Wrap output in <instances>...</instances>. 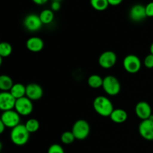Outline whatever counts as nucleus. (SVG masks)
I'll list each match as a JSON object with an SVG mask.
<instances>
[{
    "label": "nucleus",
    "instance_id": "obj_1",
    "mask_svg": "<svg viewBox=\"0 0 153 153\" xmlns=\"http://www.w3.org/2000/svg\"><path fill=\"white\" fill-rule=\"evenodd\" d=\"M93 107L94 111L102 117H110L114 108L113 103L108 97L104 96H99L96 97L93 102Z\"/></svg>",
    "mask_w": 153,
    "mask_h": 153
},
{
    "label": "nucleus",
    "instance_id": "obj_2",
    "mask_svg": "<svg viewBox=\"0 0 153 153\" xmlns=\"http://www.w3.org/2000/svg\"><path fill=\"white\" fill-rule=\"evenodd\" d=\"M10 137L13 144L21 146L28 143L30 137V133L28 132L24 124H19L17 126L12 128Z\"/></svg>",
    "mask_w": 153,
    "mask_h": 153
},
{
    "label": "nucleus",
    "instance_id": "obj_3",
    "mask_svg": "<svg viewBox=\"0 0 153 153\" xmlns=\"http://www.w3.org/2000/svg\"><path fill=\"white\" fill-rule=\"evenodd\" d=\"M72 132L74 134L76 140H85L89 136L91 132V126L85 120H78L73 124Z\"/></svg>",
    "mask_w": 153,
    "mask_h": 153
},
{
    "label": "nucleus",
    "instance_id": "obj_4",
    "mask_svg": "<svg viewBox=\"0 0 153 153\" xmlns=\"http://www.w3.org/2000/svg\"><path fill=\"white\" fill-rule=\"evenodd\" d=\"M102 88L108 95L117 96L120 92V82L115 76L109 75L103 79Z\"/></svg>",
    "mask_w": 153,
    "mask_h": 153
},
{
    "label": "nucleus",
    "instance_id": "obj_5",
    "mask_svg": "<svg viewBox=\"0 0 153 153\" xmlns=\"http://www.w3.org/2000/svg\"><path fill=\"white\" fill-rule=\"evenodd\" d=\"M123 66L127 73L134 74L140 71L141 68V61L137 55L130 54L124 58Z\"/></svg>",
    "mask_w": 153,
    "mask_h": 153
},
{
    "label": "nucleus",
    "instance_id": "obj_6",
    "mask_svg": "<svg viewBox=\"0 0 153 153\" xmlns=\"http://www.w3.org/2000/svg\"><path fill=\"white\" fill-rule=\"evenodd\" d=\"M0 121L2 122L7 128H13L20 124V115L16 111H6L1 114Z\"/></svg>",
    "mask_w": 153,
    "mask_h": 153
},
{
    "label": "nucleus",
    "instance_id": "obj_7",
    "mask_svg": "<svg viewBox=\"0 0 153 153\" xmlns=\"http://www.w3.org/2000/svg\"><path fill=\"white\" fill-rule=\"evenodd\" d=\"M14 109L19 115L28 116L33 111L32 101L27 97L18 99V100H16Z\"/></svg>",
    "mask_w": 153,
    "mask_h": 153
},
{
    "label": "nucleus",
    "instance_id": "obj_8",
    "mask_svg": "<svg viewBox=\"0 0 153 153\" xmlns=\"http://www.w3.org/2000/svg\"><path fill=\"white\" fill-rule=\"evenodd\" d=\"M116 53L113 51H105L99 57L98 62L101 67L104 69L112 68L117 63Z\"/></svg>",
    "mask_w": 153,
    "mask_h": 153
},
{
    "label": "nucleus",
    "instance_id": "obj_9",
    "mask_svg": "<svg viewBox=\"0 0 153 153\" xmlns=\"http://www.w3.org/2000/svg\"><path fill=\"white\" fill-rule=\"evenodd\" d=\"M23 25L28 31L34 32L37 31L43 26V22L40 20L39 15L34 13H30L27 15L23 21Z\"/></svg>",
    "mask_w": 153,
    "mask_h": 153
},
{
    "label": "nucleus",
    "instance_id": "obj_10",
    "mask_svg": "<svg viewBox=\"0 0 153 153\" xmlns=\"http://www.w3.org/2000/svg\"><path fill=\"white\" fill-rule=\"evenodd\" d=\"M16 99L10 94V91L0 93V109L2 111L13 110L15 108Z\"/></svg>",
    "mask_w": 153,
    "mask_h": 153
},
{
    "label": "nucleus",
    "instance_id": "obj_11",
    "mask_svg": "<svg viewBox=\"0 0 153 153\" xmlns=\"http://www.w3.org/2000/svg\"><path fill=\"white\" fill-rule=\"evenodd\" d=\"M140 135L146 140H153V120L150 119L142 120L138 126Z\"/></svg>",
    "mask_w": 153,
    "mask_h": 153
},
{
    "label": "nucleus",
    "instance_id": "obj_12",
    "mask_svg": "<svg viewBox=\"0 0 153 153\" xmlns=\"http://www.w3.org/2000/svg\"><path fill=\"white\" fill-rule=\"evenodd\" d=\"M135 114L141 120L149 119L152 115V108L150 105L145 101H140L137 103L134 108Z\"/></svg>",
    "mask_w": 153,
    "mask_h": 153
},
{
    "label": "nucleus",
    "instance_id": "obj_13",
    "mask_svg": "<svg viewBox=\"0 0 153 153\" xmlns=\"http://www.w3.org/2000/svg\"><path fill=\"white\" fill-rule=\"evenodd\" d=\"M43 95V90L40 85L37 83H30L26 86V95L31 101L40 100Z\"/></svg>",
    "mask_w": 153,
    "mask_h": 153
},
{
    "label": "nucleus",
    "instance_id": "obj_14",
    "mask_svg": "<svg viewBox=\"0 0 153 153\" xmlns=\"http://www.w3.org/2000/svg\"><path fill=\"white\" fill-rule=\"evenodd\" d=\"M129 17L134 22H140L146 19L147 16L145 6L140 4L133 5L129 10Z\"/></svg>",
    "mask_w": 153,
    "mask_h": 153
},
{
    "label": "nucleus",
    "instance_id": "obj_15",
    "mask_svg": "<svg viewBox=\"0 0 153 153\" xmlns=\"http://www.w3.org/2000/svg\"><path fill=\"white\" fill-rule=\"evenodd\" d=\"M44 47V42L40 37H31L26 41V48L31 52H39Z\"/></svg>",
    "mask_w": 153,
    "mask_h": 153
},
{
    "label": "nucleus",
    "instance_id": "obj_16",
    "mask_svg": "<svg viewBox=\"0 0 153 153\" xmlns=\"http://www.w3.org/2000/svg\"><path fill=\"white\" fill-rule=\"evenodd\" d=\"M109 117L115 123H123L128 119V114L123 109L117 108L113 111Z\"/></svg>",
    "mask_w": 153,
    "mask_h": 153
},
{
    "label": "nucleus",
    "instance_id": "obj_17",
    "mask_svg": "<svg viewBox=\"0 0 153 153\" xmlns=\"http://www.w3.org/2000/svg\"><path fill=\"white\" fill-rule=\"evenodd\" d=\"M10 92L16 100H18V99L25 97V95H26V86L22 85V83H16L12 87Z\"/></svg>",
    "mask_w": 153,
    "mask_h": 153
},
{
    "label": "nucleus",
    "instance_id": "obj_18",
    "mask_svg": "<svg viewBox=\"0 0 153 153\" xmlns=\"http://www.w3.org/2000/svg\"><path fill=\"white\" fill-rule=\"evenodd\" d=\"M14 83L13 79L7 75H1L0 76V90L1 91L7 92L11 90Z\"/></svg>",
    "mask_w": 153,
    "mask_h": 153
},
{
    "label": "nucleus",
    "instance_id": "obj_19",
    "mask_svg": "<svg viewBox=\"0 0 153 153\" xmlns=\"http://www.w3.org/2000/svg\"><path fill=\"white\" fill-rule=\"evenodd\" d=\"M40 18V20L43 22V25H48L50 24L54 20V11H52L51 9H45L42 10L41 13L39 15Z\"/></svg>",
    "mask_w": 153,
    "mask_h": 153
},
{
    "label": "nucleus",
    "instance_id": "obj_20",
    "mask_svg": "<svg viewBox=\"0 0 153 153\" xmlns=\"http://www.w3.org/2000/svg\"><path fill=\"white\" fill-rule=\"evenodd\" d=\"M88 84L91 88H94V89H97V88H100L101 87H102L103 79L101 76H99V75H91L88 78Z\"/></svg>",
    "mask_w": 153,
    "mask_h": 153
},
{
    "label": "nucleus",
    "instance_id": "obj_21",
    "mask_svg": "<svg viewBox=\"0 0 153 153\" xmlns=\"http://www.w3.org/2000/svg\"><path fill=\"white\" fill-rule=\"evenodd\" d=\"M90 3L91 7L98 11L105 10L109 6L108 0H90Z\"/></svg>",
    "mask_w": 153,
    "mask_h": 153
},
{
    "label": "nucleus",
    "instance_id": "obj_22",
    "mask_svg": "<svg viewBox=\"0 0 153 153\" xmlns=\"http://www.w3.org/2000/svg\"><path fill=\"white\" fill-rule=\"evenodd\" d=\"M25 128L28 131L30 134L31 133H35L36 131H38L40 128V123L37 120L34 119V118H31V119L28 120L25 124Z\"/></svg>",
    "mask_w": 153,
    "mask_h": 153
},
{
    "label": "nucleus",
    "instance_id": "obj_23",
    "mask_svg": "<svg viewBox=\"0 0 153 153\" xmlns=\"http://www.w3.org/2000/svg\"><path fill=\"white\" fill-rule=\"evenodd\" d=\"M13 51L12 46L7 42H1L0 43V57L7 58L10 56Z\"/></svg>",
    "mask_w": 153,
    "mask_h": 153
},
{
    "label": "nucleus",
    "instance_id": "obj_24",
    "mask_svg": "<svg viewBox=\"0 0 153 153\" xmlns=\"http://www.w3.org/2000/svg\"><path fill=\"white\" fill-rule=\"evenodd\" d=\"M61 140L63 143L66 145H69L74 142V140H76V137H75L72 131H66L61 134Z\"/></svg>",
    "mask_w": 153,
    "mask_h": 153
},
{
    "label": "nucleus",
    "instance_id": "obj_25",
    "mask_svg": "<svg viewBox=\"0 0 153 153\" xmlns=\"http://www.w3.org/2000/svg\"><path fill=\"white\" fill-rule=\"evenodd\" d=\"M47 153H64V150L60 144L54 143L49 146Z\"/></svg>",
    "mask_w": 153,
    "mask_h": 153
},
{
    "label": "nucleus",
    "instance_id": "obj_26",
    "mask_svg": "<svg viewBox=\"0 0 153 153\" xmlns=\"http://www.w3.org/2000/svg\"><path fill=\"white\" fill-rule=\"evenodd\" d=\"M144 66L148 69L153 68V55L152 54H149L146 55V58H144Z\"/></svg>",
    "mask_w": 153,
    "mask_h": 153
},
{
    "label": "nucleus",
    "instance_id": "obj_27",
    "mask_svg": "<svg viewBox=\"0 0 153 153\" xmlns=\"http://www.w3.org/2000/svg\"><path fill=\"white\" fill-rule=\"evenodd\" d=\"M146 13L147 17H153V1L148 3L146 6Z\"/></svg>",
    "mask_w": 153,
    "mask_h": 153
},
{
    "label": "nucleus",
    "instance_id": "obj_28",
    "mask_svg": "<svg viewBox=\"0 0 153 153\" xmlns=\"http://www.w3.org/2000/svg\"><path fill=\"white\" fill-rule=\"evenodd\" d=\"M61 2L60 1H52L51 4V10L52 11H58L61 9Z\"/></svg>",
    "mask_w": 153,
    "mask_h": 153
},
{
    "label": "nucleus",
    "instance_id": "obj_29",
    "mask_svg": "<svg viewBox=\"0 0 153 153\" xmlns=\"http://www.w3.org/2000/svg\"><path fill=\"white\" fill-rule=\"evenodd\" d=\"M123 0H108L109 3V5L112 6H117L119 4H120L123 2Z\"/></svg>",
    "mask_w": 153,
    "mask_h": 153
},
{
    "label": "nucleus",
    "instance_id": "obj_30",
    "mask_svg": "<svg viewBox=\"0 0 153 153\" xmlns=\"http://www.w3.org/2000/svg\"><path fill=\"white\" fill-rule=\"evenodd\" d=\"M32 1L37 5H43L47 2L48 0H32Z\"/></svg>",
    "mask_w": 153,
    "mask_h": 153
},
{
    "label": "nucleus",
    "instance_id": "obj_31",
    "mask_svg": "<svg viewBox=\"0 0 153 153\" xmlns=\"http://www.w3.org/2000/svg\"><path fill=\"white\" fill-rule=\"evenodd\" d=\"M5 128H7V127L4 126V124L2 122H1V121H0V134H2V133L4 132Z\"/></svg>",
    "mask_w": 153,
    "mask_h": 153
},
{
    "label": "nucleus",
    "instance_id": "obj_32",
    "mask_svg": "<svg viewBox=\"0 0 153 153\" xmlns=\"http://www.w3.org/2000/svg\"><path fill=\"white\" fill-rule=\"evenodd\" d=\"M149 51H150V53L153 55V42H152V44H151L150 47H149Z\"/></svg>",
    "mask_w": 153,
    "mask_h": 153
},
{
    "label": "nucleus",
    "instance_id": "obj_33",
    "mask_svg": "<svg viewBox=\"0 0 153 153\" xmlns=\"http://www.w3.org/2000/svg\"><path fill=\"white\" fill-rule=\"evenodd\" d=\"M61 1H62V0H52V1H60V2H61Z\"/></svg>",
    "mask_w": 153,
    "mask_h": 153
}]
</instances>
